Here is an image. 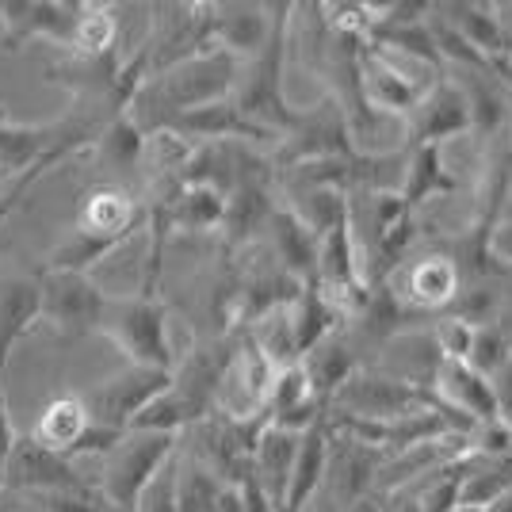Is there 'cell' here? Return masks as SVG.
Returning <instances> with one entry per match:
<instances>
[{
  "instance_id": "31",
  "label": "cell",
  "mask_w": 512,
  "mask_h": 512,
  "mask_svg": "<svg viewBox=\"0 0 512 512\" xmlns=\"http://www.w3.org/2000/svg\"><path fill=\"white\" fill-rule=\"evenodd\" d=\"M512 356V337L501 329V325H482L478 329V341H474V352H470V363L482 371V375H497Z\"/></svg>"
},
{
  "instance_id": "2",
  "label": "cell",
  "mask_w": 512,
  "mask_h": 512,
  "mask_svg": "<svg viewBox=\"0 0 512 512\" xmlns=\"http://www.w3.org/2000/svg\"><path fill=\"white\" fill-rule=\"evenodd\" d=\"M100 337L115 344L134 367L176 371V363H180V356L172 352L169 341V306L157 299V291L111 295L104 310V325H100Z\"/></svg>"
},
{
  "instance_id": "24",
  "label": "cell",
  "mask_w": 512,
  "mask_h": 512,
  "mask_svg": "<svg viewBox=\"0 0 512 512\" xmlns=\"http://www.w3.org/2000/svg\"><path fill=\"white\" fill-rule=\"evenodd\" d=\"M459 188V180L444 169V153L440 146H417L406 157V180H402V199L409 203V211L417 214V207H425L428 199H440Z\"/></svg>"
},
{
  "instance_id": "6",
  "label": "cell",
  "mask_w": 512,
  "mask_h": 512,
  "mask_svg": "<svg viewBox=\"0 0 512 512\" xmlns=\"http://www.w3.org/2000/svg\"><path fill=\"white\" fill-rule=\"evenodd\" d=\"M425 409H440V398L432 394V386L360 367L337 394L329 413L363 417V421H398V417H413V413H425Z\"/></svg>"
},
{
  "instance_id": "7",
  "label": "cell",
  "mask_w": 512,
  "mask_h": 512,
  "mask_svg": "<svg viewBox=\"0 0 512 512\" xmlns=\"http://www.w3.org/2000/svg\"><path fill=\"white\" fill-rule=\"evenodd\" d=\"M39 295H43V325L62 337H88L100 333L107 310L104 287L81 272H39Z\"/></svg>"
},
{
  "instance_id": "16",
  "label": "cell",
  "mask_w": 512,
  "mask_h": 512,
  "mask_svg": "<svg viewBox=\"0 0 512 512\" xmlns=\"http://www.w3.org/2000/svg\"><path fill=\"white\" fill-rule=\"evenodd\" d=\"M65 119L54 123H8L0 130V184L12 188L27 172L54 150V142L62 138Z\"/></svg>"
},
{
  "instance_id": "15",
  "label": "cell",
  "mask_w": 512,
  "mask_h": 512,
  "mask_svg": "<svg viewBox=\"0 0 512 512\" xmlns=\"http://www.w3.org/2000/svg\"><path fill=\"white\" fill-rule=\"evenodd\" d=\"M268 249L279 260V268L291 272L299 283L318 279L321 237L291 207H276V214H272V222H268Z\"/></svg>"
},
{
  "instance_id": "4",
  "label": "cell",
  "mask_w": 512,
  "mask_h": 512,
  "mask_svg": "<svg viewBox=\"0 0 512 512\" xmlns=\"http://www.w3.org/2000/svg\"><path fill=\"white\" fill-rule=\"evenodd\" d=\"M383 283L409 318H428L455 306L463 291V268L448 249H428L421 256H406Z\"/></svg>"
},
{
  "instance_id": "21",
  "label": "cell",
  "mask_w": 512,
  "mask_h": 512,
  "mask_svg": "<svg viewBox=\"0 0 512 512\" xmlns=\"http://www.w3.org/2000/svg\"><path fill=\"white\" fill-rule=\"evenodd\" d=\"M302 371H306V379L314 386V398H318L325 409H333L337 402V394H341L348 379L360 371V356H356V348L348 344V337L341 333H333L329 341H321L306 360H302Z\"/></svg>"
},
{
  "instance_id": "19",
  "label": "cell",
  "mask_w": 512,
  "mask_h": 512,
  "mask_svg": "<svg viewBox=\"0 0 512 512\" xmlns=\"http://www.w3.org/2000/svg\"><path fill=\"white\" fill-rule=\"evenodd\" d=\"M329 448H333V428H329V413H325L318 425L302 432L295 478H291V490H287V501L279 512H306V505L318 497L325 474H329Z\"/></svg>"
},
{
  "instance_id": "9",
  "label": "cell",
  "mask_w": 512,
  "mask_h": 512,
  "mask_svg": "<svg viewBox=\"0 0 512 512\" xmlns=\"http://www.w3.org/2000/svg\"><path fill=\"white\" fill-rule=\"evenodd\" d=\"M474 130V104H470L467 88L448 77H436L432 88L421 96V104L413 107L406 119V142L409 150L417 146H444L451 138Z\"/></svg>"
},
{
  "instance_id": "3",
  "label": "cell",
  "mask_w": 512,
  "mask_h": 512,
  "mask_svg": "<svg viewBox=\"0 0 512 512\" xmlns=\"http://www.w3.org/2000/svg\"><path fill=\"white\" fill-rule=\"evenodd\" d=\"M180 444H184L180 432H153V428L127 432V440L111 455H104V467H100V478H96V486L111 501V509L134 512L138 497L161 474V467L180 451Z\"/></svg>"
},
{
  "instance_id": "8",
  "label": "cell",
  "mask_w": 512,
  "mask_h": 512,
  "mask_svg": "<svg viewBox=\"0 0 512 512\" xmlns=\"http://www.w3.org/2000/svg\"><path fill=\"white\" fill-rule=\"evenodd\" d=\"M88 4L81 0H0L4 50H23L35 39L69 50Z\"/></svg>"
},
{
  "instance_id": "41",
  "label": "cell",
  "mask_w": 512,
  "mask_h": 512,
  "mask_svg": "<svg viewBox=\"0 0 512 512\" xmlns=\"http://www.w3.org/2000/svg\"><path fill=\"white\" fill-rule=\"evenodd\" d=\"M0 497H4V490H0Z\"/></svg>"
},
{
  "instance_id": "39",
  "label": "cell",
  "mask_w": 512,
  "mask_h": 512,
  "mask_svg": "<svg viewBox=\"0 0 512 512\" xmlns=\"http://www.w3.org/2000/svg\"><path fill=\"white\" fill-rule=\"evenodd\" d=\"M451 512H490V509H478V505H455Z\"/></svg>"
},
{
  "instance_id": "26",
  "label": "cell",
  "mask_w": 512,
  "mask_h": 512,
  "mask_svg": "<svg viewBox=\"0 0 512 512\" xmlns=\"http://www.w3.org/2000/svg\"><path fill=\"white\" fill-rule=\"evenodd\" d=\"M146 146H150V134L123 111L119 119H111V127L100 134V142H96L92 150H96L100 169L111 172V176H123V172H130L138 161H146Z\"/></svg>"
},
{
  "instance_id": "40",
  "label": "cell",
  "mask_w": 512,
  "mask_h": 512,
  "mask_svg": "<svg viewBox=\"0 0 512 512\" xmlns=\"http://www.w3.org/2000/svg\"><path fill=\"white\" fill-rule=\"evenodd\" d=\"M8 127V115H4V104H0V130Z\"/></svg>"
},
{
  "instance_id": "18",
  "label": "cell",
  "mask_w": 512,
  "mask_h": 512,
  "mask_svg": "<svg viewBox=\"0 0 512 512\" xmlns=\"http://www.w3.org/2000/svg\"><path fill=\"white\" fill-rule=\"evenodd\" d=\"M43 325L39 279H8L0 283V367L8 371L12 348Z\"/></svg>"
},
{
  "instance_id": "22",
  "label": "cell",
  "mask_w": 512,
  "mask_h": 512,
  "mask_svg": "<svg viewBox=\"0 0 512 512\" xmlns=\"http://www.w3.org/2000/svg\"><path fill=\"white\" fill-rule=\"evenodd\" d=\"M436 8L478 54L490 58V65L505 62V58L512 62L509 39H505L501 20H497V4H436Z\"/></svg>"
},
{
  "instance_id": "5",
  "label": "cell",
  "mask_w": 512,
  "mask_h": 512,
  "mask_svg": "<svg viewBox=\"0 0 512 512\" xmlns=\"http://www.w3.org/2000/svg\"><path fill=\"white\" fill-rule=\"evenodd\" d=\"M172 386V371H157V367H134L127 363L119 375H111L104 383L81 390L88 406L92 425L107 428V432H123L127 436L134 421Z\"/></svg>"
},
{
  "instance_id": "27",
  "label": "cell",
  "mask_w": 512,
  "mask_h": 512,
  "mask_svg": "<svg viewBox=\"0 0 512 512\" xmlns=\"http://www.w3.org/2000/svg\"><path fill=\"white\" fill-rule=\"evenodd\" d=\"M226 490H230V486H226L214 470H207L203 463H195L192 455H184V444H180V482H176L180 512H218Z\"/></svg>"
},
{
  "instance_id": "13",
  "label": "cell",
  "mask_w": 512,
  "mask_h": 512,
  "mask_svg": "<svg viewBox=\"0 0 512 512\" xmlns=\"http://www.w3.org/2000/svg\"><path fill=\"white\" fill-rule=\"evenodd\" d=\"M211 31L218 50L253 62L276 31V4H211Z\"/></svg>"
},
{
  "instance_id": "37",
  "label": "cell",
  "mask_w": 512,
  "mask_h": 512,
  "mask_svg": "<svg viewBox=\"0 0 512 512\" xmlns=\"http://www.w3.org/2000/svg\"><path fill=\"white\" fill-rule=\"evenodd\" d=\"M497 20H501V31H505L509 50H512V4H497Z\"/></svg>"
},
{
  "instance_id": "20",
  "label": "cell",
  "mask_w": 512,
  "mask_h": 512,
  "mask_svg": "<svg viewBox=\"0 0 512 512\" xmlns=\"http://www.w3.org/2000/svg\"><path fill=\"white\" fill-rule=\"evenodd\" d=\"M88 428H92V417H88L85 398L81 394H58V398H50L43 406L39 421L31 428V436L39 444H46L50 451L77 459V448L85 444Z\"/></svg>"
},
{
  "instance_id": "23",
  "label": "cell",
  "mask_w": 512,
  "mask_h": 512,
  "mask_svg": "<svg viewBox=\"0 0 512 512\" xmlns=\"http://www.w3.org/2000/svg\"><path fill=\"white\" fill-rule=\"evenodd\" d=\"M291 321H295V341H299V356L306 360L321 341H329L333 333L344 329V314L325 299L318 279L302 283V295L291 302Z\"/></svg>"
},
{
  "instance_id": "12",
  "label": "cell",
  "mask_w": 512,
  "mask_h": 512,
  "mask_svg": "<svg viewBox=\"0 0 512 512\" xmlns=\"http://www.w3.org/2000/svg\"><path fill=\"white\" fill-rule=\"evenodd\" d=\"M138 222H142V207H138V199L123 184H96V188H88L77 214H73V230L77 234L92 237V241H104L111 249H119L134 234Z\"/></svg>"
},
{
  "instance_id": "29",
  "label": "cell",
  "mask_w": 512,
  "mask_h": 512,
  "mask_svg": "<svg viewBox=\"0 0 512 512\" xmlns=\"http://www.w3.org/2000/svg\"><path fill=\"white\" fill-rule=\"evenodd\" d=\"M432 341H436V352L440 360H467L474 352V341H478V325L455 318V314H440L436 325H432Z\"/></svg>"
},
{
  "instance_id": "11",
  "label": "cell",
  "mask_w": 512,
  "mask_h": 512,
  "mask_svg": "<svg viewBox=\"0 0 512 512\" xmlns=\"http://www.w3.org/2000/svg\"><path fill=\"white\" fill-rule=\"evenodd\" d=\"M432 394L440 398V406L470 421L474 428L501 421V406H497L490 375H482L467 360H440L436 379H432Z\"/></svg>"
},
{
  "instance_id": "33",
  "label": "cell",
  "mask_w": 512,
  "mask_h": 512,
  "mask_svg": "<svg viewBox=\"0 0 512 512\" xmlns=\"http://www.w3.org/2000/svg\"><path fill=\"white\" fill-rule=\"evenodd\" d=\"M490 383H493V394H497V406H501V421L512 428V356Z\"/></svg>"
},
{
  "instance_id": "1",
  "label": "cell",
  "mask_w": 512,
  "mask_h": 512,
  "mask_svg": "<svg viewBox=\"0 0 512 512\" xmlns=\"http://www.w3.org/2000/svg\"><path fill=\"white\" fill-rule=\"evenodd\" d=\"M241 65L245 62L234 58L230 50H207L192 62L161 73V77H150L138 88V96L130 100L127 115L153 138L195 107L230 100L241 85Z\"/></svg>"
},
{
  "instance_id": "25",
  "label": "cell",
  "mask_w": 512,
  "mask_h": 512,
  "mask_svg": "<svg viewBox=\"0 0 512 512\" xmlns=\"http://www.w3.org/2000/svg\"><path fill=\"white\" fill-rule=\"evenodd\" d=\"M509 490H512V451H505V455H474L470 451L467 463H463L459 505L490 509L493 501H501Z\"/></svg>"
},
{
  "instance_id": "36",
  "label": "cell",
  "mask_w": 512,
  "mask_h": 512,
  "mask_svg": "<svg viewBox=\"0 0 512 512\" xmlns=\"http://www.w3.org/2000/svg\"><path fill=\"white\" fill-rule=\"evenodd\" d=\"M0 512H35L23 497H16V493H4L0 497Z\"/></svg>"
},
{
  "instance_id": "35",
  "label": "cell",
  "mask_w": 512,
  "mask_h": 512,
  "mask_svg": "<svg viewBox=\"0 0 512 512\" xmlns=\"http://www.w3.org/2000/svg\"><path fill=\"white\" fill-rule=\"evenodd\" d=\"M490 249H493V256L505 264V268H512V222H501V226L493 230Z\"/></svg>"
},
{
  "instance_id": "14",
  "label": "cell",
  "mask_w": 512,
  "mask_h": 512,
  "mask_svg": "<svg viewBox=\"0 0 512 512\" xmlns=\"http://www.w3.org/2000/svg\"><path fill=\"white\" fill-rule=\"evenodd\" d=\"M153 207L165 211L169 230L180 234H222L226 226V195L207 184H184V188H153Z\"/></svg>"
},
{
  "instance_id": "17",
  "label": "cell",
  "mask_w": 512,
  "mask_h": 512,
  "mask_svg": "<svg viewBox=\"0 0 512 512\" xmlns=\"http://www.w3.org/2000/svg\"><path fill=\"white\" fill-rule=\"evenodd\" d=\"M299 448H302V432L276 428V425L264 428V436L256 444L253 474L256 482L264 486V493L272 497L276 509H283V501H287L291 478H295V463H299Z\"/></svg>"
},
{
  "instance_id": "30",
  "label": "cell",
  "mask_w": 512,
  "mask_h": 512,
  "mask_svg": "<svg viewBox=\"0 0 512 512\" xmlns=\"http://www.w3.org/2000/svg\"><path fill=\"white\" fill-rule=\"evenodd\" d=\"M176 482H180V451L172 455L169 463L161 467V474L146 486V493L138 497L134 512H180V493H176Z\"/></svg>"
},
{
  "instance_id": "34",
  "label": "cell",
  "mask_w": 512,
  "mask_h": 512,
  "mask_svg": "<svg viewBox=\"0 0 512 512\" xmlns=\"http://www.w3.org/2000/svg\"><path fill=\"white\" fill-rule=\"evenodd\" d=\"M241 501H245V512H279L276 505H272V497L264 493V486L256 482V474L241 482Z\"/></svg>"
},
{
  "instance_id": "38",
  "label": "cell",
  "mask_w": 512,
  "mask_h": 512,
  "mask_svg": "<svg viewBox=\"0 0 512 512\" xmlns=\"http://www.w3.org/2000/svg\"><path fill=\"white\" fill-rule=\"evenodd\" d=\"M490 512H512V490L501 497V501H493L490 505Z\"/></svg>"
},
{
  "instance_id": "32",
  "label": "cell",
  "mask_w": 512,
  "mask_h": 512,
  "mask_svg": "<svg viewBox=\"0 0 512 512\" xmlns=\"http://www.w3.org/2000/svg\"><path fill=\"white\" fill-rule=\"evenodd\" d=\"M4 367H0V490H4V470H8V459H12V448L20 440V432L12 428V413H8V394H4Z\"/></svg>"
},
{
  "instance_id": "10",
  "label": "cell",
  "mask_w": 512,
  "mask_h": 512,
  "mask_svg": "<svg viewBox=\"0 0 512 512\" xmlns=\"http://www.w3.org/2000/svg\"><path fill=\"white\" fill-rule=\"evenodd\" d=\"M88 478L77 470L69 455H58L46 444H39L31 432L16 440L8 470H4V493L16 497H39V493H62V490H81Z\"/></svg>"
},
{
  "instance_id": "28",
  "label": "cell",
  "mask_w": 512,
  "mask_h": 512,
  "mask_svg": "<svg viewBox=\"0 0 512 512\" xmlns=\"http://www.w3.org/2000/svg\"><path fill=\"white\" fill-rule=\"evenodd\" d=\"M119 50V20H115V8L107 4H88L81 23H77V35L69 54L73 58H104Z\"/></svg>"
}]
</instances>
